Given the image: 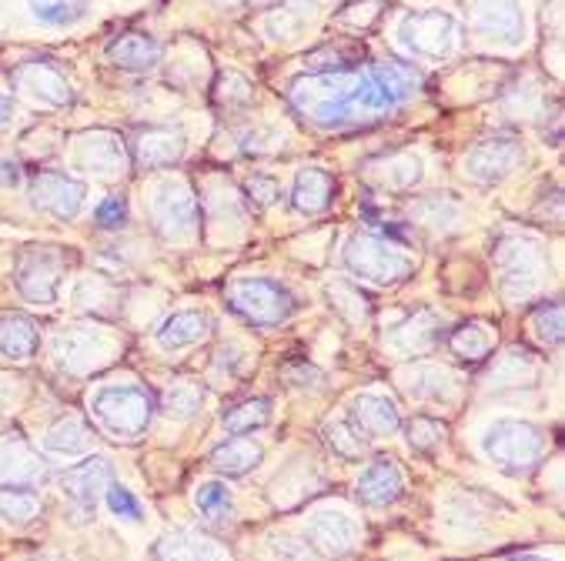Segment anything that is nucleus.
I'll return each mask as SVG.
<instances>
[{"label": "nucleus", "mask_w": 565, "mask_h": 561, "mask_svg": "<svg viewBox=\"0 0 565 561\" xmlns=\"http://www.w3.org/2000/svg\"><path fill=\"white\" fill-rule=\"evenodd\" d=\"M211 334V317L201 314V311H178L171 314L161 331H158V345L164 352H184V348H194L201 345Z\"/></svg>", "instance_id": "obj_22"}, {"label": "nucleus", "mask_w": 565, "mask_h": 561, "mask_svg": "<svg viewBox=\"0 0 565 561\" xmlns=\"http://www.w3.org/2000/svg\"><path fill=\"white\" fill-rule=\"evenodd\" d=\"M448 348L456 352L459 358H469V362H482L495 352V331L482 321H469L462 327H456L448 334Z\"/></svg>", "instance_id": "obj_32"}, {"label": "nucleus", "mask_w": 565, "mask_h": 561, "mask_svg": "<svg viewBox=\"0 0 565 561\" xmlns=\"http://www.w3.org/2000/svg\"><path fill=\"white\" fill-rule=\"evenodd\" d=\"M441 338V317L431 311H418L415 317H408L398 331H392V352L398 355H422L428 348H435Z\"/></svg>", "instance_id": "obj_23"}, {"label": "nucleus", "mask_w": 565, "mask_h": 561, "mask_svg": "<svg viewBox=\"0 0 565 561\" xmlns=\"http://www.w3.org/2000/svg\"><path fill=\"white\" fill-rule=\"evenodd\" d=\"M164 414L168 418H194L201 408H204V388L201 385H191V381H181V385H171L164 391Z\"/></svg>", "instance_id": "obj_38"}, {"label": "nucleus", "mask_w": 565, "mask_h": 561, "mask_svg": "<svg viewBox=\"0 0 565 561\" xmlns=\"http://www.w3.org/2000/svg\"><path fill=\"white\" fill-rule=\"evenodd\" d=\"M405 492V475L392 458H382L375 465H369L359 478V498L369 508H385L395 505Z\"/></svg>", "instance_id": "obj_18"}, {"label": "nucleus", "mask_w": 565, "mask_h": 561, "mask_svg": "<svg viewBox=\"0 0 565 561\" xmlns=\"http://www.w3.org/2000/svg\"><path fill=\"white\" fill-rule=\"evenodd\" d=\"M405 438H408V447H412V452H418V455H435L438 447H441V441H445V424H441L438 418L418 414V418H412V421L405 424Z\"/></svg>", "instance_id": "obj_37"}, {"label": "nucleus", "mask_w": 565, "mask_h": 561, "mask_svg": "<svg viewBox=\"0 0 565 561\" xmlns=\"http://www.w3.org/2000/svg\"><path fill=\"white\" fill-rule=\"evenodd\" d=\"M345 268L362 278V281H372V284H398L405 281L412 271H415V258H408L402 248L382 241V238H372V235H355L349 245H345Z\"/></svg>", "instance_id": "obj_6"}, {"label": "nucleus", "mask_w": 565, "mask_h": 561, "mask_svg": "<svg viewBox=\"0 0 565 561\" xmlns=\"http://www.w3.org/2000/svg\"><path fill=\"white\" fill-rule=\"evenodd\" d=\"M90 414L110 438L131 441L148 431L154 418V398L141 385H107L90 398Z\"/></svg>", "instance_id": "obj_3"}, {"label": "nucleus", "mask_w": 565, "mask_h": 561, "mask_svg": "<svg viewBox=\"0 0 565 561\" xmlns=\"http://www.w3.org/2000/svg\"><path fill=\"white\" fill-rule=\"evenodd\" d=\"M71 251L64 248H28L18 258V291L34 304H51L61 294Z\"/></svg>", "instance_id": "obj_9"}, {"label": "nucleus", "mask_w": 565, "mask_h": 561, "mask_svg": "<svg viewBox=\"0 0 565 561\" xmlns=\"http://www.w3.org/2000/svg\"><path fill=\"white\" fill-rule=\"evenodd\" d=\"M328 298H331V304H334L338 311H342L352 324H359V321L369 317V298H365L362 288L352 284V281H338V284H331V288H328Z\"/></svg>", "instance_id": "obj_43"}, {"label": "nucleus", "mask_w": 565, "mask_h": 561, "mask_svg": "<svg viewBox=\"0 0 565 561\" xmlns=\"http://www.w3.org/2000/svg\"><path fill=\"white\" fill-rule=\"evenodd\" d=\"M158 561H224V551L204 535L174 531L158 544Z\"/></svg>", "instance_id": "obj_29"}, {"label": "nucleus", "mask_w": 565, "mask_h": 561, "mask_svg": "<svg viewBox=\"0 0 565 561\" xmlns=\"http://www.w3.org/2000/svg\"><path fill=\"white\" fill-rule=\"evenodd\" d=\"M522 161H525V151H522L519 141H512V138H495V141L479 144V148L466 158V171H469V177H476V181H482V184H495V181L509 177Z\"/></svg>", "instance_id": "obj_14"}, {"label": "nucleus", "mask_w": 565, "mask_h": 561, "mask_svg": "<svg viewBox=\"0 0 565 561\" xmlns=\"http://www.w3.org/2000/svg\"><path fill=\"white\" fill-rule=\"evenodd\" d=\"M262 458H265L262 444H258V441H248V438H232V441L217 444L214 452H211V465H214L221 475H232V478L248 475L252 468L262 465Z\"/></svg>", "instance_id": "obj_27"}, {"label": "nucleus", "mask_w": 565, "mask_h": 561, "mask_svg": "<svg viewBox=\"0 0 565 561\" xmlns=\"http://www.w3.org/2000/svg\"><path fill=\"white\" fill-rule=\"evenodd\" d=\"M382 14V4L379 0H352L342 11H338V24L342 28H352V31H365L379 21Z\"/></svg>", "instance_id": "obj_45"}, {"label": "nucleus", "mask_w": 565, "mask_h": 561, "mask_svg": "<svg viewBox=\"0 0 565 561\" xmlns=\"http://www.w3.org/2000/svg\"><path fill=\"white\" fill-rule=\"evenodd\" d=\"M352 424L365 434V438H388L402 428V414L395 408L392 398L385 395H359L352 401Z\"/></svg>", "instance_id": "obj_17"}, {"label": "nucleus", "mask_w": 565, "mask_h": 561, "mask_svg": "<svg viewBox=\"0 0 565 561\" xmlns=\"http://www.w3.org/2000/svg\"><path fill=\"white\" fill-rule=\"evenodd\" d=\"M14 94L31 97L44 107H67L74 100V87L54 64H24L11 74Z\"/></svg>", "instance_id": "obj_12"}, {"label": "nucleus", "mask_w": 565, "mask_h": 561, "mask_svg": "<svg viewBox=\"0 0 565 561\" xmlns=\"http://www.w3.org/2000/svg\"><path fill=\"white\" fill-rule=\"evenodd\" d=\"M324 441L334 455H342L345 462H362L365 458V434L352 424V418H338L324 428Z\"/></svg>", "instance_id": "obj_35"}, {"label": "nucleus", "mask_w": 565, "mask_h": 561, "mask_svg": "<svg viewBox=\"0 0 565 561\" xmlns=\"http://www.w3.org/2000/svg\"><path fill=\"white\" fill-rule=\"evenodd\" d=\"M228 304L235 308V314H242L245 321L258 324V327H275L281 321H288L295 314V298L285 284L268 281V278H242L232 281L228 291H224Z\"/></svg>", "instance_id": "obj_5"}, {"label": "nucleus", "mask_w": 565, "mask_h": 561, "mask_svg": "<svg viewBox=\"0 0 565 561\" xmlns=\"http://www.w3.org/2000/svg\"><path fill=\"white\" fill-rule=\"evenodd\" d=\"M38 348H41V331L34 317L28 314L0 317V355H8L14 362H28L38 355Z\"/></svg>", "instance_id": "obj_25"}, {"label": "nucleus", "mask_w": 565, "mask_h": 561, "mask_svg": "<svg viewBox=\"0 0 565 561\" xmlns=\"http://www.w3.org/2000/svg\"><path fill=\"white\" fill-rule=\"evenodd\" d=\"M398 41L422 61H445L456 51L459 41V21L448 11H418L402 18Z\"/></svg>", "instance_id": "obj_8"}, {"label": "nucleus", "mask_w": 565, "mask_h": 561, "mask_svg": "<svg viewBox=\"0 0 565 561\" xmlns=\"http://www.w3.org/2000/svg\"><path fill=\"white\" fill-rule=\"evenodd\" d=\"M77 164L84 171H94L107 181L115 177H125L128 171V154H125V144L118 134L110 131H94V134H84L81 138V148H77Z\"/></svg>", "instance_id": "obj_16"}, {"label": "nucleus", "mask_w": 565, "mask_h": 561, "mask_svg": "<svg viewBox=\"0 0 565 561\" xmlns=\"http://www.w3.org/2000/svg\"><path fill=\"white\" fill-rule=\"evenodd\" d=\"M94 220L100 224V228H121V224L128 220V201L125 197H107L97 204L94 211Z\"/></svg>", "instance_id": "obj_48"}, {"label": "nucleus", "mask_w": 565, "mask_h": 561, "mask_svg": "<svg viewBox=\"0 0 565 561\" xmlns=\"http://www.w3.org/2000/svg\"><path fill=\"white\" fill-rule=\"evenodd\" d=\"M151 220L164 241L184 245L198 235V197L184 181H161L151 194Z\"/></svg>", "instance_id": "obj_7"}, {"label": "nucleus", "mask_w": 565, "mask_h": 561, "mask_svg": "<svg viewBox=\"0 0 565 561\" xmlns=\"http://www.w3.org/2000/svg\"><path fill=\"white\" fill-rule=\"evenodd\" d=\"M184 158V134L174 128H148L138 138L135 148V161L145 171H161V168H174Z\"/></svg>", "instance_id": "obj_19"}, {"label": "nucleus", "mask_w": 565, "mask_h": 561, "mask_svg": "<svg viewBox=\"0 0 565 561\" xmlns=\"http://www.w3.org/2000/svg\"><path fill=\"white\" fill-rule=\"evenodd\" d=\"M415 401H438V404H448L456 401V391H459V378L451 371H441V368H415L408 375V388H405Z\"/></svg>", "instance_id": "obj_31"}, {"label": "nucleus", "mask_w": 565, "mask_h": 561, "mask_svg": "<svg viewBox=\"0 0 565 561\" xmlns=\"http://www.w3.org/2000/svg\"><path fill=\"white\" fill-rule=\"evenodd\" d=\"M311 11H315V4H285V8H278V11L268 18V34H271L275 41L295 37L301 28L311 24Z\"/></svg>", "instance_id": "obj_41"}, {"label": "nucleus", "mask_w": 565, "mask_h": 561, "mask_svg": "<svg viewBox=\"0 0 565 561\" xmlns=\"http://www.w3.org/2000/svg\"><path fill=\"white\" fill-rule=\"evenodd\" d=\"M107 485H110V462L97 455L64 475V495L74 505V511L84 518L97 508V498L107 492Z\"/></svg>", "instance_id": "obj_15"}, {"label": "nucleus", "mask_w": 565, "mask_h": 561, "mask_svg": "<svg viewBox=\"0 0 565 561\" xmlns=\"http://www.w3.org/2000/svg\"><path fill=\"white\" fill-rule=\"evenodd\" d=\"M107 61L115 64V67H121V71L141 74V71H151V67L161 61V44H158L151 34L128 31V34H121V37L110 41Z\"/></svg>", "instance_id": "obj_20"}, {"label": "nucleus", "mask_w": 565, "mask_h": 561, "mask_svg": "<svg viewBox=\"0 0 565 561\" xmlns=\"http://www.w3.org/2000/svg\"><path fill=\"white\" fill-rule=\"evenodd\" d=\"M412 214H415L418 224H425V228H431V231H441V228H448V224L459 220V207L451 204L448 197H422L412 207Z\"/></svg>", "instance_id": "obj_42"}, {"label": "nucleus", "mask_w": 565, "mask_h": 561, "mask_svg": "<svg viewBox=\"0 0 565 561\" xmlns=\"http://www.w3.org/2000/svg\"><path fill=\"white\" fill-rule=\"evenodd\" d=\"M14 110H18L14 97L11 94H0V131H4L14 121Z\"/></svg>", "instance_id": "obj_50"}, {"label": "nucleus", "mask_w": 565, "mask_h": 561, "mask_svg": "<svg viewBox=\"0 0 565 561\" xmlns=\"http://www.w3.org/2000/svg\"><path fill=\"white\" fill-rule=\"evenodd\" d=\"M194 505L201 515L221 521V518H228L232 508H235V498H232V488L224 485V482H201L198 492H194Z\"/></svg>", "instance_id": "obj_40"}, {"label": "nucleus", "mask_w": 565, "mask_h": 561, "mask_svg": "<svg viewBox=\"0 0 565 561\" xmlns=\"http://www.w3.org/2000/svg\"><path fill=\"white\" fill-rule=\"evenodd\" d=\"M268 421H271V401H265V398L242 401L238 408L224 414V428H228V434H235V438H248V434L262 431Z\"/></svg>", "instance_id": "obj_34"}, {"label": "nucleus", "mask_w": 565, "mask_h": 561, "mask_svg": "<svg viewBox=\"0 0 565 561\" xmlns=\"http://www.w3.org/2000/svg\"><path fill=\"white\" fill-rule=\"evenodd\" d=\"M308 541L331 558H349L362 544V525L345 508H318L308 515Z\"/></svg>", "instance_id": "obj_10"}, {"label": "nucleus", "mask_w": 565, "mask_h": 561, "mask_svg": "<svg viewBox=\"0 0 565 561\" xmlns=\"http://www.w3.org/2000/svg\"><path fill=\"white\" fill-rule=\"evenodd\" d=\"M545 452H548V434L532 421L502 418L482 431V455L502 472L522 475L535 468L545 458Z\"/></svg>", "instance_id": "obj_2"}, {"label": "nucleus", "mask_w": 565, "mask_h": 561, "mask_svg": "<svg viewBox=\"0 0 565 561\" xmlns=\"http://www.w3.org/2000/svg\"><path fill=\"white\" fill-rule=\"evenodd\" d=\"M245 194H248L252 207L265 211V207H271V204L278 201V181L268 177V174H255V177L245 184Z\"/></svg>", "instance_id": "obj_47"}, {"label": "nucleus", "mask_w": 565, "mask_h": 561, "mask_svg": "<svg viewBox=\"0 0 565 561\" xmlns=\"http://www.w3.org/2000/svg\"><path fill=\"white\" fill-rule=\"evenodd\" d=\"M291 104L318 128H349L365 121L359 71L305 74L291 84Z\"/></svg>", "instance_id": "obj_1"}, {"label": "nucleus", "mask_w": 565, "mask_h": 561, "mask_svg": "<svg viewBox=\"0 0 565 561\" xmlns=\"http://www.w3.org/2000/svg\"><path fill=\"white\" fill-rule=\"evenodd\" d=\"M495 265L502 278V294L509 301H525L542 288L545 248L529 235H509L495 248Z\"/></svg>", "instance_id": "obj_4"}, {"label": "nucleus", "mask_w": 565, "mask_h": 561, "mask_svg": "<svg viewBox=\"0 0 565 561\" xmlns=\"http://www.w3.org/2000/svg\"><path fill=\"white\" fill-rule=\"evenodd\" d=\"M38 475H41V462L24 438L11 434V438L0 441V478L14 482V485H28Z\"/></svg>", "instance_id": "obj_28"}, {"label": "nucleus", "mask_w": 565, "mask_h": 561, "mask_svg": "<svg viewBox=\"0 0 565 561\" xmlns=\"http://www.w3.org/2000/svg\"><path fill=\"white\" fill-rule=\"evenodd\" d=\"M214 4H242V0H214Z\"/></svg>", "instance_id": "obj_53"}, {"label": "nucleus", "mask_w": 565, "mask_h": 561, "mask_svg": "<svg viewBox=\"0 0 565 561\" xmlns=\"http://www.w3.org/2000/svg\"><path fill=\"white\" fill-rule=\"evenodd\" d=\"M515 561H548V558H539V554H522V558H515Z\"/></svg>", "instance_id": "obj_52"}, {"label": "nucleus", "mask_w": 565, "mask_h": 561, "mask_svg": "<svg viewBox=\"0 0 565 561\" xmlns=\"http://www.w3.org/2000/svg\"><path fill=\"white\" fill-rule=\"evenodd\" d=\"M365 61V44L355 41H338V44H321L318 51L305 54V67L311 74H334V71H355Z\"/></svg>", "instance_id": "obj_30"}, {"label": "nucleus", "mask_w": 565, "mask_h": 561, "mask_svg": "<svg viewBox=\"0 0 565 561\" xmlns=\"http://www.w3.org/2000/svg\"><path fill=\"white\" fill-rule=\"evenodd\" d=\"M334 197V177L324 168H301L295 174V187H291V204L298 214H321L331 207Z\"/></svg>", "instance_id": "obj_21"}, {"label": "nucleus", "mask_w": 565, "mask_h": 561, "mask_svg": "<svg viewBox=\"0 0 565 561\" xmlns=\"http://www.w3.org/2000/svg\"><path fill=\"white\" fill-rule=\"evenodd\" d=\"M265 548L271 561H324L321 551L308 538H298V535H268Z\"/></svg>", "instance_id": "obj_39"}, {"label": "nucleus", "mask_w": 565, "mask_h": 561, "mask_svg": "<svg viewBox=\"0 0 565 561\" xmlns=\"http://www.w3.org/2000/svg\"><path fill=\"white\" fill-rule=\"evenodd\" d=\"M31 561H67V558H54V554H41V558H31Z\"/></svg>", "instance_id": "obj_51"}, {"label": "nucleus", "mask_w": 565, "mask_h": 561, "mask_svg": "<svg viewBox=\"0 0 565 561\" xmlns=\"http://www.w3.org/2000/svg\"><path fill=\"white\" fill-rule=\"evenodd\" d=\"M369 177L382 187H392V191H405V187H415L422 181V161L412 154V151H395V154H382L375 158L369 168Z\"/></svg>", "instance_id": "obj_24"}, {"label": "nucleus", "mask_w": 565, "mask_h": 561, "mask_svg": "<svg viewBox=\"0 0 565 561\" xmlns=\"http://www.w3.org/2000/svg\"><path fill=\"white\" fill-rule=\"evenodd\" d=\"M0 184H4V187H18L21 184V168L14 161H0Z\"/></svg>", "instance_id": "obj_49"}, {"label": "nucleus", "mask_w": 565, "mask_h": 561, "mask_svg": "<svg viewBox=\"0 0 565 561\" xmlns=\"http://www.w3.org/2000/svg\"><path fill=\"white\" fill-rule=\"evenodd\" d=\"M529 331H532V338L545 348H558L562 345V304H542L529 314Z\"/></svg>", "instance_id": "obj_36"}, {"label": "nucleus", "mask_w": 565, "mask_h": 561, "mask_svg": "<svg viewBox=\"0 0 565 561\" xmlns=\"http://www.w3.org/2000/svg\"><path fill=\"white\" fill-rule=\"evenodd\" d=\"M476 31L492 41L515 47L525 37V18L519 0H479L476 4Z\"/></svg>", "instance_id": "obj_13"}, {"label": "nucleus", "mask_w": 565, "mask_h": 561, "mask_svg": "<svg viewBox=\"0 0 565 561\" xmlns=\"http://www.w3.org/2000/svg\"><path fill=\"white\" fill-rule=\"evenodd\" d=\"M94 444V431L84 418L77 414H67L61 418L47 434H44V447L51 455H64V458H77V455H87Z\"/></svg>", "instance_id": "obj_26"}, {"label": "nucleus", "mask_w": 565, "mask_h": 561, "mask_svg": "<svg viewBox=\"0 0 565 561\" xmlns=\"http://www.w3.org/2000/svg\"><path fill=\"white\" fill-rule=\"evenodd\" d=\"M28 4L38 14V21L51 24V28H64V24H71L77 18L67 0H28Z\"/></svg>", "instance_id": "obj_46"}, {"label": "nucleus", "mask_w": 565, "mask_h": 561, "mask_svg": "<svg viewBox=\"0 0 565 561\" xmlns=\"http://www.w3.org/2000/svg\"><path fill=\"white\" fill-rule=\"evenodd\" d=\"M41 511V498L28 485H4L0 488V518L11 525H28Z\"/></svg>", "instance_id": "obj_33"}, {"label": "nucleus", "mask_w": 565, "mask_h": 561, "mask_svg": "<svg viewBox=\"0 0 565 561\" xmlns=\"http://www.w3.org/2000/svg\"><path fill=\"white\" fill-rule=\"evenodd\" d=\"M84 181L61 174V171H41L31 181V201L34 207H41L44 214L57 217V220H74L84 207Z\"/></svg>", "instance_id": "obj_11"}, {"label": "nucleus", "mask_w": 565, "mask_h": 561, "mask_svg": "<svg viewBox=\"0 0 565 561\" xmlns=\"http://www.w3.org/2000/svg\"><path fill=\"white\" fill-rule=\"evenodd\" d=\"M104 498H107V508L115 511L121 521H141V518H145V508H141L138 495H135L131 488H125V485H115V482H110L107 492H104Z\"/></svg>", "instance_id": "obj_44"}]
</instances>
